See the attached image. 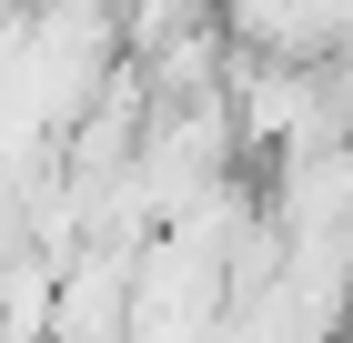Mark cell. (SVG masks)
I'll return each instance as SVG.
<instances>
[{"label": "cell", "instance_id": "6da1fadb", "mask_svg": "<svg viewBox=\"0 0 353 343\" xmlns=\"http://www.w3.org/2000/svg\"><path fill=\"white\" fill-rule=\"evenodd\" d=\"M222 41L243 61H303V71H323L343 51L353 30V0H212Z\"/></svg>", "mask_w": 353, "mask_h": 343}]
</instances>
